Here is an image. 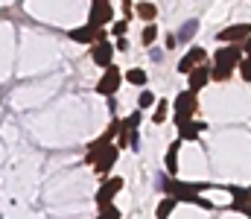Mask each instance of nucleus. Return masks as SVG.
Wrapping results in <instances>:
<instances>
[{
    "instance_id": "obj_1",
    "label": "nucleus",
    "mask_w": 251,
    "mask_h": 219,
    "mask_svg": "<svg viewBox=\"0 0 251 219\" xmlns=\"http://www.w3.org/2000/svg\"><path fill=\"white\" fill-rule=\"evenodd\" d=\"M173 126L178 129V141H199V135L207 129V123L196 120V117H181V114H173L170 117Z\"/></svg>"
},
{
    "instance_id": "obj_2",
    "label": "nucleus",
    "mask_w": 251,
    "mask_h": 219,
    "mask_svg": "<svg viewBox=\"0 0 251 219\" xmlns=\"http://www.w3.org/2000/svg\"><path fill=\"white\" fill-rule=\"evenodd\" d=\"M123 73L120 68H114V65H108L102 76H100V82H97V94L100 97H114V94H120V85H123Z\"/></svg>"
},
{
    "instance_id": "obj_3",
    "label": "nucleus",
    "mask_w": 251,
    "mask_h": 219,
    "mask_svg": "<svg viewBox=\"0 0 251 219\" xmlns=\"http://www.w3.org/2000/svg\"><path fill=\"white\" fill-rule=\"evenodd\" d=\"M126 187V181L120 175H105L102 178V184L97 187V208L100 205H108V202H114L117 196H120V190Z\"/></svg>"
},
{
    "instance_id": "obj_4",
    "label": "nucleus",
    "mask_w": 251,
    "mask_h": 219,
    "mask_svg": "<svg viewBox=\"0 0 251 219\" xmlns=\"http://www.w3.org/2000/svg\"><path fill=\"white\" fill-rule=\"evenodd\" d=\"M114 21V6H111V0H91V12H88V24L91 26H105V24H111Z\"/></svg>"
},
{
    "instance_id": "obj_5",
    "label": "nucleus",
    "mask_w": 251,
    "mask_h": 219,
    "mask_svg": "<svg viewBox=\"0 0 251 219\" xmlns=\"http://www.w3.org/2000/svg\"><path fill=\"white\" fill-rule=\"evenodd\" d=\"M173 114H181V117H196L199 114V94L196 91H181V94H176V99H173Z\"/></svg>"
},
{
    "instance_id": "obj_6",
    "label": "nucleus",
    "mask_w": 251,
    "mask_h": 219,
    "mask_svg": "<svg viewBox=\"0 0 251 219\" xmlns=\"http://www.w3.org/2000/svg\"><path fill=\"white\" fill-rule=\"evenodd\" d=\"M246 59V50H243V44H225V47H219L216 53H213V65H225V68H234L237 71V65Z\"/></svg>"
},
{
    "instance_id": "obj_7",
    "label": "nucleus",
    "mask_w": 251,
    "mask_h": 219,
    "mask_svg": "<svg viewBox=\"0 0 251 219\" xmlns=\"http://www.w3.org/2000/svg\"><path fill=\"white\" fill-rule=\"evenodd\" d=\"M117 158H120V149H117L114 144H111V146H105V149H102V152H100V155L94 158V164H91V170H94L97 175H102V178H105V175H108V172L114 170V164H117Z\"/></svg>"
},
{
    "instance_id": "obj_8",
    "label": "nucleus",
    "mask_w": 251,
    "mask_h": 219,
    "mask_svg": "<svg viewBox=\"0 0 251 219\" xmlns=\"http://www.w3.org/2000/svg\"><path fill=\"white\" fill-rule=\"evenodd\" d=\"M207 62V50L204 47H190L187 53L178 59V65H176V71L181 73V76H187L193 68H199V65H204Z\"/></svg>"
},
{
    "instance_id": "obj_9",
    "label": "nucleus",
    "mask_w": 251,
    "mask_h": 219,
    "mask_svg": "<svg viewBox=\"0 0 251 219\" xmlns=\"http://www.w3.org/2000/svg\"><path fill=\"white\" fill-rule=\"evenodd\" d=\"M114 53H117V47L111 44V41H97V44H91V59H94V65L97 68H108V65H114Z\"/></svg>"
},
{
    "instance_id": "obj_10",
    "label": "nucleus",
    "mask_w": 251,
    "mask_h": 219,
    "mask_svg": "<svg viewBox=\"0 0 251 219\" xmlns=\"http://www.w3.org/2000/svg\"><path fill=\"white\" fill-rule=\"evenodd\" d=\"M249 35H251V24H231V26L219 29L216 38H219L222 44H243Z\"/></svg>"
},
{
    "instance_id": "obj_11",
    "label": "nucleus",
    "mask_w": 251,
    "mask_h": 219,
    "mask_svg": "<svg viewBox=\"0 0 251 219\" xmlns=\"http://www.w3.org/2000/svg\"><path fill=\"white\" fill-rule=\"evenodd\" d=\"M70 35V41H76V44H97V41H102V32H100V26H91V24H85V26H76V29H70L67 32Z\"/></svg>"
},
{
    "instance_id": "obj_12",
    "label": "nucleus",
    "mask_w": 251,
    "mask_h": 219,
    "mask_svg": "<svg viewBox=\"0 0 251 219\" xmlns=\"http://www.w3.org/2000/svg\"><path fill=\"white\" fill-rule=\"evenodd\" d=\"M207 82H210V62H204V65H199V68H193L187 73V88L190 91H201V88H207Z\"/></svg>"
},
{
    "instance_id": "obj_13",
    "label": "nucleus",
    "mask_w": 251,
    "mask_h": 219,
    "mask_svg": "<svg viewBox=\"0 0 251 219\" xmlns=\"http://www.w3.org/2000/svg\"><path fill=\"white\" fill-rule=\"evenodd\" d=\"M181 144L184 141H173L170 144V149H167V155H164V170H167V175H173L176 178V172H178V149H181Z\"/></svg>"
},
{
    "instance_id": "obj_14",
    "label": "nucleus",
    "mask_w": 251,
    "mask_h": 219,
    "mask_svg": "<svg viewBox=\"0 0 251 219\" xmlns=\"http://www.w3.org/2000/svg\"><path fill=\"white\" fill-rule=\"evenodd\" d=\"M170 114H173V102L158 99V102H155V108H152V123H155V126H164V123L170 120Z\"/></svg>"
},
{
    "instance_id": "obj_15",
    "label": "nucleus",
    "mask_w": 251,
    "mask_h": 219,
    "mask_svg": "<svg viewBox=\"0 0 251 219\" xmlns=\"http://www.w3.org/2000/svg\"><path fill=\"white\" fill-rule=\"evenodd\" d=\"M181 202L176 199V196H164L161 202H158V208H155V219H170V214L178 208Z\"/></svg>"
},
{
    "instance_id": "obj_16",
    "label": "nucleus",
    "mask_w": 251,
    "mask_h": 219,
    "mask_svg": "<svg viewBox=\"0 0 251 219\" xmlns=\"http://www.w3.org/2000/svg\"><path fill=\"white\" fill-rule=\"evenodd\" d=\"M123 79L128 85H134V88H146V82H149V73L143 71V68H128L123 73Z\"/></svg>"
},
{
    "instance_id": "obj_17",
    "label": "nucleus",
    "mask_w": 251,
    "mask_h": 219,
    "mask_svg": "<svg viewBox=\"0 0 251 219\" xmlns=\"http://www.w3.org/2000/svg\"><path fill=\"white\" fill-rule=\"evenodd\" d=\"M134 15H137L140 21H146V24H152V21L158 18V6H155V3H146V0H140V3L134 6Z\"/></svg>"
},
{
    "instance_id": "obj_18",
    "label": "nucleus",
    "mask_w": 251,
    "mask_h": 219,
    "mask_svg": "<svg viewBox=\"0 0 251 219\" xmlns=\"http://www.w3.org/2000/svg\"><path fill=\"white\" fill-rule=\"evenodd\" d=\"M155 41H158V26H155V21H152V24H146V26L140 29V44H143V47H152Z\"/></svg>"
},
{
    "instance_id": "obj_19",
    "label": "nucleus",
    "mask_w": 251,
    "mask_h": 219,
    "mask_svg": "<svg viewBox=\"0 0 251 219\" xmlns=\"http://www.w3.org/2000/svg\"><path fill=\"white\" fill-rule=\"evenodd\" d=\"M155 102H158V97H155L149 88H140V94H137V108L146 111V108H155Z\"/></svg>"
},
{
    "instance_id": "obj_20",
    "label": "nucleus",
    "mask_w": 251,
    "mask_h": 219,
    "mask_svg": "<svg viewBox=\"0 0 251 219\" xmlns=\"http://www.w3.org/2000/svg\"><path fill=\"white\" fill-rule=\"evenodd\" d=\"M234 76V68H225V65H210V82H228Z\"/></svg>"
},
{
    "instance_id": "obj_21",
    "label": "nucleus",
    "mask_w": 251,
    "mask_h": 219,
    "mask_svg": "<svg viewBox=\"0 0 251 219\" xmlns=\"http://www.w3.org/2000/svg\"><path fill=\"white\" fill-rule=\"evenodd\" d=\"M123 214H120V208L114 205V202H108V205H100L97 208V219H120Z\"/></svg>"
},
{
    "instance_id": "obj_22",
    "label": "nucleus",
    "mask_w": 251,
    "mask_h": 219,
    "mask_svg": "<svg viewBox=\"0 0 251 219\" xmlns=\"http://www.w3.org/2000/svg\"><path fill=\"white\" fill-rule=\"evenodd\" d=\"M123 120H126V126H128V129H140V123H143V111H140V108H134L131 114H126Z\"/></svg>"
},
{
    "instance_id": "obj_23",
    "label": "nucleus",
    "mask_w": 251,
    "mask_h": 219,
    "mask_svg": "<svg viewBox=\"0 0 251 219\" xmlns=\"http://www.w3.org/2000/svg\"><path fill=\"white\" fill-rule=\"evenodd\" d=\"M237 73H240L243 82H251V56H246V59L237 65Z\"/></svg>"
},
{
    "instance_id": "obj_24",
    "label": "nucleus",
    "mask_w": 251,
    "mask_h": 219,
    "mask_svg": "<svg viewBox=\"0 0 251 219\" xmlns=\"http://www.w3.org/2000/svg\"><path fill=\"white\" fill-rule=\"evenodd\" d=\"M126 32H128V21H126V18H120V21L111 24V35H114V38H120V35H126Z\"/></svg>"
},
{
    "instance_id": "obj_25",
    "label": "nucleus",
    "mask_w": 251,
    "mask_h": 219,
    "mask_svg": "<svg viewBox=\"0 0 251 219\" xmlns=\"http://www.w3.org/2000/svg\"><path fill=\"white\" fill-rule=\"evenodd\" d=\"M196 32H199V21H190V24H184V29H181V38H184V41H190Z\"/></svg>"
},
{
    "instance_id": "obj_26",
    "label": "nucleus",
    "mask_w": 251,
    "mask_h": 219,
    "mask_svg": "<svg viewBox=\"0 0 251 219\" xmlns=\"http://www.w3.org/2000/svg\"><path fill=\"white\" fill-rule=\"evenodd\" d=\"M114 47H117L120 53H126V50H128V41H126V35H120V38L114 41Z\"/></svg>"
},
{
    "instance_id": "obj_27",
    "label": "nucleus",
    "mask_w": 251,
    "mask_h": 219,
    "mask_svg": "<svg viewBox=\"0 0 251 219\" xmlns=\"http://www.w3.org/2000/svg\"><path fill=\"white\" fill-rule=\"evenodd\" d=\"M243 50H246V56H251V35L243 41Z\"/></svg>"
},
{
    "instance_id": "obj_28",
    "label": "nucleus",
    "mask_w": 251,
    "mask_h": 219,
    "mask_svg": "<svg viewBox=\"0 0 251 219\" xmlns=\"http://www.w3.org/2000/svg\"><path fill=\"white\" fill-rule=\"evenodd\" d=\"M249 199H251V187H249Z\"/></svg>"
}]
</instances>
